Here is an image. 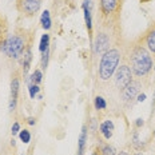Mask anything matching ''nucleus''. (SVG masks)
<instances>
[{"label": "nucleus", "mask_w": 155, "mask_h": 155, "mask_svg": "<svg viewBox=\"0 0 155 155\" xmlns=\"http://www.w3.org/2000/svg\"><path fill=\"white\" fill-rule=\"evenodd\" d=\"M130 64L132 74L139 78L146 76L147 74H150V71L154 67L151 54L148 52L147 48L142 46H135L132 48L130 54Z\"/></svg>", "instance_id": "f257e3e1"}, {"label": "nucleus", "mask_w": 155, "mask_h": 155, "mask_svg": "<svg viewBox=\"0 0 155 155\" xmlns=\"http://www.w3.org/2000/svg\"><path fill=\"white\" fill-rule=\"evenodd\" d=\"M120 51L116 48H110L102 55L101 62H99L98 74L101 80H110L114 76L115 71L118 70L119 63H120Z\"/></svg>", "instance_id": "f03ea898"}, {"label": "nucleus", "mask_w": 155, "mask_h": 155, "mask_svg": "<svg viewBox=\"0 0 155 155\" xmlns=\"http://www.w3.org/2000/svg\"><path fill=\"white\" fill-rule=\"evenodd\" d=\"M0 50L11 59H19L20 56H23L24 51L27 50L25 39L21 35H9L3 40Z\"/></svg>", "instance_id": "7ed1b4c3"}, {"label": "nucleus", "mask_w": 155, "mask_h": 155, "mask_svg": "<svg viewBox=\"0 0 155 155\" xmlns=\"http://www.w3.org/2000/svg\"><path fill=\"white\" fill-rule=\"evenodd\" d=\"M114 80H115V86L118 88L123 90L128 83L132 82V71L131 67L127 64H122L120 67H118V70L114 74Z\"/></svg>", "instance_id": "20e7f679"}, {"label": "nucleus", "mask_w": 155, "mask_h": 155, "mask_svg": "<svg viewBox=\"0 0 155 155\" xmlns=\"http://www.w3.org/2000/svg\"><path fill=\"white\" fill-rule=\"evenodd\" d=\"M110 44H111V40L108 35L106 32H99L94 40V52L96 55H103L106 51L110 50Z\"/></svg>", "instance_id": "39448f33"}, {"label": "nucleus", "mask_w": 155, "mask_h": 155, "mask_svg": "<svg viewBox=\"0 0 155 155\" xmlns=\"http://www.w3.org/2000/svg\"><path fill=\"white\" fill-rule=\"evenodd\" d=\"M140 88H142L140 83L132 80L131 83H128V84L126 86L123 90H122V99H123L124 102L134 101V99L140 94Z\"/></svg>", "instance_id": "423d86ee"}, {"label": "nucleus", "mask_w": 155, "mask_h": 155, "mask_svg": "<svg viewBox=\"0 0 155 155\" xmlns=\"http://www.w3.org/2000/svg\"><path fill=\"white\" fill-rule=\"evenodd\" d=\"M40 5L41 0H19V9L25 15H35Z\"/></svg>", "instance_id": "0eeeda50"}, {"label": "nucleus", "mask_w": 155, "mask_h": 155, "mask_svg": "<svg viewBox=\"0 0 155 155\" xmlns=\"http://www.w3.org/2000/svg\"><path fill=\"white\" fill-rule=\"evenodd\" d=\"M119 0H101V12L103 16H110L118 9Z\"/></svg>", "instance_id": "6e6552de"}, {"label": "nucleus", "mask_w": 155, "mask_h": 155, "mask_svg": "<svg viewBox=\"0 0 155 155\" xmlns=\"http://www.w3.org/2000/svg\"><path fill=\"white\" fill-rule=\"evenodd\" d=\"M87 140H88V130H87V126L84 124L82 127V130H80L79 138H78V154L76 155H84Z\"/></svg>", "instance_id": "1a4fd4ad"}, {"label": "nucleus", "mask_w": 155, "mask_h": 155, "mask_svg": "<svg viewBox=\"0 0 155 155\" xmlns=\"http://www.w3.org/2000/svg\"><path fill=\"white\" fill-rule=\"evenodd\" d=\"M99 130H101V134L103 135L104 139L110 140L112 138V134H114V130H115V126L112 123V120H104L102 122L101 126H99Z\"/></svg>", "instance_id": "9d476101"}, {"label": "nucleus", "mask_w": 155, "mask_h": 155, "mask_svg": "<svg viewBox=\"0 0 155 155\" xmlns=\"http://www.w3.org/2000/svg\"><path fill=\"white\" fill-rule=\"evenodd\" d=\"M83 12H84V20L86 27L88 30V34L92 32V18H91V0H84L83 2Z\"/></svg>", "instance_id": "9b49d317"}, {"label": "nucleus", "mask_w": 155, "mask_h": 155, "mask_svg": "<svg viewBox=\"0 0 155 155\" xmlns=\"http://www.w3.org/2000/svg\"><path fill=\"white\" fill-rule=\"evenodd\" d=\"M144 41H146V48L148 50V52L155 54V25L148 30Z\"/></svg>", "instance_id": "f8f14e48"}, {"label": "nucleus", "mask_w": 155, "mask_h": 155, "mask_svg": "<svg viewBox=\"0 0 155 155\" xmlns=\"http://www.w3.org/2000/svg\"><path fill=\"white\" fill-rule=\"evenodd\" d=\"M31 62H32V52H31V48H27L23 54V74L24 76L27 78V74L30 71V67H31Z\"/></svg>", "instance_id": "ddd939ff"}, {"label": "nucleus", "mask_w": 155, "mask_h": 155, "mask_svg": "<svg viewBox=\"0 0 155 155\" xmlns=\"http://www.w3.org/2000/svg\"><path fill=\"white\" fill-rule=\"evenodd\" d=\"M19 90H20V80L18 76H14V79L11 80V101L18 102Z\"/></svg>", "instance_id": "4468645a"}, {"label": "nucleus", "mask_w": 155, "mask_h": 155, "mask_svg": "<svg viewBox=\"0 0 155 155\" xmlns=\"http://www.w3.org/2000/svg\"><path fill=\"white\" fill-rule=\"evenodd\" d=\"M40 24L41 27L44 28L46 31H48L51 28V25H52V21H51V15H50V11H43V14L40 16Z\"/></svg>", "instance_id": "2eb2a0df"}, {"label": "nucleus", "mask_w": 155, "mask_h": 155, "mask_svg": "<svg viewBox=\"0 0 155 155\" xmlns=\"http://www.w3.org/2000/svg\"><path fill=\"white\" fill-rule=\"evenodd\" d=\"M94 106H95V108L98 110V111H102V110H106L107 108V102H106V99L103 98V96H95V99H94Z\"/></svg>", "instance_id": "dca6fc26"}, {"label": "nucleus", "mask_w": 155, "mask_h": 155, "mask_svg": "<svg viewBox=\"0 0 155 155\" xmlns=\"http://www.w3.org/2000/svg\"><path fill=\"white\" fill-rule=\"evenodd\" d=\"M47 48H50V35L44 34L43 36L40 38V43H39V51L43 54L44 51L47 50Z\"/></svg>", "instance_id": "f3484780"}, {"label": "nucleus", "mask_w": 155, "mask_h": 155, "mask_svg": "<svg viewBox=\"0 0 155 155\" xmlns=\"http://www.w3.org/2000/svg\"><path fill=\"white\" fill-rule=\"evenodd\" d=\"M99 155H116L115 148L108 143H104L101 146V150H99Z\"/></svg>", "instance_id": "a211bd4d"}, {"label": "nucleus", "mask_w": 155, "mask_h": 155, "mask_svg": "<svg viewBox=\"0 0 155 155\" xmlns=\"http://www.w3.org/2000/svg\"><path fill=\"white\" fill-rule=\"evenodd\" d=\"M31 79H32V83L40 84L41 80H43V72H41V70H35L31 75Z\"/></svg>", "instance_id": "6ab92c4d"}, {"label": "nucleus", "mask_w": 155, "mask_h": 155, "mask_svg": "<svg viewBox=\"0 0 155 155\" xmlns=\"http://www.w3.org/2000/svg\"><path fill=\"white\" fill-rule=\"evenodd\" d=\"M19 138H20V140L23 142V143L28 144L31 142V132L28 130H20V132H19Z\"/></svg>", "instance_id": "aec40b11"}, {"label": "nucleus", "mask_w": 155, "mask_h": 155, "mask_svg": "<svg viewBox=\"0 0 155 155\" xmlns=\"http://www.w3.org/2000/svg\"><path fill=\"white\" fill-rule=\"evenodd\" d=\"M28 92H30L31 99H35V96H38L39 92H40V87H39V84L32 83V84L28 86Z\"/></svg>", "instance_id": "412c9836"}, {"label": "nucleus", "mask_w": 155, "mask_h": 155, "mask_svg": "<svg viewBox=\"0 0 155 155\" xmlns=\"http://www.w3.org/2000/svg\"><path fill=\"white\" fill-rule=\"evenodd\" d=\"M48 56H50V48H47V50L43 52V58H41V68H43V70H46V68H47Z\"/></svg>", "instance_id": "4be33fe9"}, {"label": "nucleus", "mask_w": 155, "mask_h": 155, "mask_svg": "<svg viewBox=\"0 0 155 155\" xmlns=\"http://www.w3.org/2000/svg\"><path fill=\"white\" fill-rule=\"evenodd\" d=\"M19 132H20V124H19L18 122H15L11 127V134H12V137H15V135H18Z\"/></svg>", "instance_id": "5701e85b"}, {"label": "nucleus", "mask_w": 155, "mask_h": 155, "mask_svg": "<svg viewBox=\"0 0 155 155\" xmlns=\"http://www.w3.org/2000/svg\"><path fill=\"white\" fill-rule=\"evenodd\" d=\"M143 124H144V120L142 118H138L137 120H135V126H137V127H142Z\"/></svg>", "instance_id": "b1692460"}, {"label": "nucleus", "mask_w": 155, "mask_h": 155, "mask_svg": "<svg viewBox=\"0 0 155 155\" xmlns=\"http://www.w3.org/2000/svg\"><path fill=\"white\" fill-rule=\"evenodd\" d=\"M137 98H138V99H137L138 102H144V101H146V94H139Z\"/></svg>", "instance_id": "393cba45"}, {"label": "nucleus", "mask_w": 155, "mask_h": 155, "mask_svg": "<svg viewBox=\"0 0 155 155\" xmlns=\"http://www.w3.org/2000/svg\"><path fill=\"white\" fill-rule=\"evenodd\" d=\"M35 123H36V120H35V118H28V124L30 126H35Z\"/></svg>", "instance_id": "a878e982"}, {"label": "nucleus", "mask_w": 155, "mask_h": 155, "mask_svg": "<svg viewBox=\"0 0 155 155\" xmlns=\"http://www.w3.org/2000/svg\"><path fill=\"white\" fill-rule=\"evenodd\" d=\"M116 155H128V153L127 151H120V153H118Z\"/></svg>", "instance_id": "bb28decb"}, {"label": "nucleus", "mask_w": 155, "mask_h": 155, "mask_svg": "<svg viewBox=\"0 0 155 155\" xmlns=\"http://www.w3.org/2000/svg\"><path fill=\"white\" fill-rule=\"evenodd\" d=\"M90 155H99V153H98V151H92V153L90 154Z\"/></svg>", "instance_id": "cd10ccee"}, {"label": "nucleus", "mask_w": 155, "mask_h": 155, "mask_svg": "<svg viewBox=\"0 0 155 155\" xmlns=\"http://www.w3.org/2000/svg\"><path fill=\"white\" fill-rule=\"evenodd\" d=\"M134 155H143V154H142V153H137V154H134Z\"/></svg>", "instance_id": "c85d7f7f"}, {"label": "nucleus", "mask_w": 155, "mask_h": 155, "mask_svg": "<svg viewBox=\"0 0 155 155\" xmlns=\"http://www.w3.org/2000/svg\"><path fill=\"white\" fill-rule=\"evenodd\" d=\"M154 71H155V66H154Z\"/></svg>", "instance_id": "c756f323"}, {"label": "nucleus", "mask_w": 155, "mask_h": 155, "mask_svg": "<svg viewBox=\"0 0 155 155\" xmlns=\"http://www.w3.org/2000/svg\"><path fill=\"white\" fill-rule=\"evenodd\" d=\"M154 135H155V132H154Z\"/></svg>", "instance_id": "7c9ffc66"}]
</instances>
